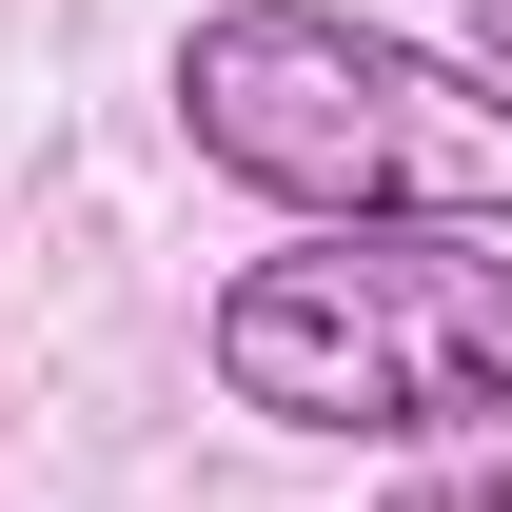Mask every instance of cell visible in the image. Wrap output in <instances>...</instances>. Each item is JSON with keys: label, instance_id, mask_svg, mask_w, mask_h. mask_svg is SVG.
<instances>
[{"label": "cell", "instance_id": "cell-1", "mask_svg": "<svg viewBox=\"0 0 512 512\" xmlns=\"http://www.w3.org/2000/svg\"><path fill=\"white\" fill-rule=\"evenodd\" d=\"M197 355L276 434H512V237L473 217H316L296 256H237L197 296Z\"/></svg>", "mask_w": 512, "mask_h": 512}, {"label": "cell", "instance_id": "cell-2", "mask_svg": "<svg viewBox=\"0 0 512 512\" xmlns=\"http://www.w3.org/2000/svg\"><path fill=\"white\" fill-rule=\"evenodd\" d=\"M178 138L276 217H473L512 237V99L335 0H217L178 40Z\"/></svg>", "mask_w": 512, "mask_h": 512}, {"label": "cell", "instance_id": "cell-3", "mask_svg": "<svg viewBox=\"0 0 512 512\" xmlns=\"http://www.w3.org/2000/svg\"><path fill=\"white\" fill-rule=\"evenodd\" d=\"M394 512H512V453H473V473H414Z\"/></svg>", "mask_w": 512, "mask_h": 512}, {"label": "cell", "instance_id": "cell-4", "mask_svg": "<svg viewBox=\"0 0 512 512\" xmlns=\"http://www.w3.org/2000/svg\"><path fill=\"white\" fill-rule=\"evenodd\" d=\"M473 60H493V79H512V0H473Z\"/></svg>", "mask_w": 512, "mask_h": 512}]
</instances>
